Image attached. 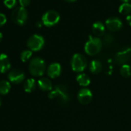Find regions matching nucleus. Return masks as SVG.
<instances>
[{"mask_svg": "<svg viewBox=\"0 0 131 131\" xmlns=\"http://www.w3.org/2000/svg\"><path fill=\"white\" fill-rule=\"evenodd\" d=\"M11 90L10 83L7 80H1L0 81V94L6 95Z\"/></svg>", "mask_w": 131, "mask_h": 131, "instance_id": "19", "label": "nucleus"}, {"mask_svg": "<svg viewBox=\"0 0 131 131\" xmlns=\"http://www.w3.org/2000/svg\"><path fill=\"white\" fill-rule=\"evenodd\" d=\"M126 22H127V23L129 24V26H131V15H130V14L128 15V16H126Z\"/></svg>", "mask_w": 131, "mask_h": 131, "instance_id": "27", "label": "nucleus"}, {"mask_svg": "<svg viewBox=\"0 0 131 131\" xmlns=\"http://www.w3.org/2000/svg\"><path fill=\"white\" fill-rule=\"evenodd\" d=\"M36 81L34 79L32 78H30V79H28L25 81L24 83V90L26 92V93H32L36 89Z\"/></svg>", "mask_w": 131, "mask_h": 131, "instance_id": "18", "label": "nucleus"}, {"mask_svg": "<svg viewBox=\"0 0 131 131\" xmlns=\"http://www.w3.org/2000/svg\"><path fill=\"white\" fill-rule=\"evenodd\" d=\"M119 73L124 78L129 77L131 76V67L128 64L123 65L119 70Z\"/></svg>", "mask_w": 131, "mask_h": 131, "instance_id": "20", "label": "nucleus"}, {"mask_svg": "<svg viewBox=\"0 0 131 131\" xmlns=\"http://www.w3.org/2000/svg\"><path fill=\"white\" fill-rule=\"evenodd\" d=\"M103 46L102 40L98 37H90V39L86 42L84 49L87 55L89 56H95L97 55Z\"/></svg>", "mask_w": 131, "mask_h": 131, "instance_id": "3", "label": "nucleus"}, {"mask_svg": "<svg viewBox=\"0 0 131 131\" xmlns=\"http://www.w3.org/2000/svg\"><path fill=\"white\" fill-rule=\"evenodd\" d=\"M44 44H45L44 38L38 34H34L31 36L27 41V46L29 47V50L34 52L41 50Z\"/></svg>", "mask_w": 131, "mask_h": 131, "instance_id": "7", "label": "nucleus"}, {"mask_svg": "<svg viewBox=\"0 0 131 131\" xmlns=\"http://www.w3.org/2000/svg\"><path fill=\"white\" fill-rule=\"evenodd\" d=\"M11 18H12V20L14 23L19 25V26H22L27 20L28 13L24 7H22V6L17 7L13 11Z\"/></svg>", "mask_w": 131, "mask_h": 131, "instance_id": "6", "label": "nucleus"}, {"mask_svg": "<svg viewBox=\"0 0 131 131\" xmlns=\"http://www.w3.org/2000/svg\"><path fill=\"white\" fill-rule=\"evenodd\" d=\"M106 26L110 31L116 32L122 28L123 23L117 17H110L106 20Z\"/></svg>", "mask_w": 131, "mask_h": 131, "instance_id": "11", "label": "nucleus"}, {"mask_svg": "<svg viewBox=\"0 0 131 131\" xmlns=\"http://www.w3.org/2000/svg\"><path fill=\"white\" fill-rule=\"evenodd\" d=\"M60 19L59 14L55 10H49L46 12L42 17V23L47 27H52L56 25Z\"/></svg>", "mask_w": 131, "mask_h": 131, "instance_id": "5", "label": "nucleus"}, {"mask_svg": "<svg viewBox=\"0 0 131 131\" xmlns=\"http://www.w3.org/2000/svg\"><path fill=\"white\" fill-rule=\"evenodd\" d=\"M113 41V37L110 33H106L103 36V39L102 40L103 44L106 46H110Z\"/></svg>", "mask_w": 131, "mask_h": 131, "instance_id": "23", "label": "nucleus"}, {"mask_svg": "<svg viewBox=\"0 0 131 131\" xmlns=\"http://www.w3.org/2000/svg\"><path fill=\"white\" fill-rule=\"evenodd\" d=\"M29 70L34 77H42L46 70L45 61L39 57L33 58L29 64Z\"/></svg>", "mask_w": 131, "mask_h": 131, "instance_id": "2", "label": "nucleus"}, {"mask_svg": "<svg viewBox=\"0 0 131 131\" xmlns=\"http://www.w3.org/2000/svg\"><path fill=\"white\" fill-rule=\"evenodd\" d=\"M61 72H62L61 66L58 62L51 63L47 68V75L52 79H55L59 77V75L61 74Z\"/></svg>", "mask_w": 131, "mask_h": 131, "instance_id": "12", "label": "nucleus"}, {"mask_svg": "<svg viewBox=\"0 0 131 131\" xmlns=\"http://www.w3.org/2000/svg\"><path fill=\"white\" fill-rule=\"evenodd\" d=\"M120 1H122L123 3H129V2L130 1V0H120Z\"/></svg>", "mask_w": 131, "mask_h": 131, "instance_id": "29", "label": "nucleus"}, {"mask_svg": "<svg viewBox=\"0 0 131 131\" xmlns=\"http://www.w3.org/2000/svg\"><path fill=\"white\" fill-rule=\"evenodd\" d=\"M92 31L94 35L97 37L104 36L105 34V26L101 22H96L92 26Z\"/></svg>", "mask_w": 131, "mask_h": 131, "instance_id": "14", "label": "nucleus"}, {"mask_svg": "<svg viewBox=\"0 0 131 131\" xmlns=\"http://www.w3.org/2000/svg\"><path fill=\"white\" fill-rule=\"evenodd\" d=\"M17 1L16 0H4V5L9 8V9H13L16 6Z\"/></svg>", "mask_w": 131, "mask_h": 131, "instance_id": "24", "label": "nucleus"}, {"mask_svg": "<svg viewBox=\"0 0 131 131\" xmlns=\"http://www.w3.org/2000/svg\"><path fill=\"white\" fill-rule=\"evenodd\" d=\"M87 66V61L85 56L82 54L76 53L73 56L71 59V67L74 72H83Z\"/></svg>", "mask_w": 131, "mask_h": 131, "instance_id": "4", "label": "nucleus"}, {"mask_svg": "<svg viewBox=\"0 0 131 131\" xmlns=\"http://www.w3.org/2000/svg\"><path fill=\"white\" fill-rule=\"evenodd\" d=\"M8 79L13 83L19 84V83H21L24 80V79H25V74L19 69H13V70H12L9 73V74H8Z\"/></svg>", "mask_w": 131, "mask_h": 131, "instance_id": "10", "label": "nucleus"}, {"mask_svg": "<svg viewBox=\"0 0 131 131\" xmlns=\"http://www.w3.org/2000/svg\"><path fill=\"white\" fill-rule=\"evenodd\" d=\"M77 81L81 86H88L90 83V77L85 74V73H80L77 77Z\"/></svg>", "mask_w": 131, "mask_h": 131, "instance_id": "16", "label": "nucleus"}, {"mask_svg": "<svg viewBox=\"0 0 131 131\" xmlns=\"http://www.w3.org/2000/svg\"><path fill=\"white\" fill-rule=\"evenodd\" d=\"M0 106H1V98H0Z\"/></svg>", "mask_w": 131, "mask_h": 131, "instance_id": "32", "label": "nucleus"}, {"mask_svg": "<svg viewBox=\"0 0 131 131\" xmlns=\"http://www.w3.org/2000/svg\"><path fill=\"white\" fill-rule=\"evenodd\" d=\"M66 1H67V2H70V3H73V2H75L76 0H66Z\"/></svg>", "mask_w": 131, "mask_h": 131, "instance_id": "31", "label": "nucleus"}, {"mask_svg": "<svg viewBox=\"0 0 131 131\" xmlns=\"http://www.w3.org/2000/svg\"><path fill=\"white\" fill-rule=\"evenodd\" d=\"M6 21H7L6 16L3 13H0V27L3 26V25H5L6 23Z\"/></svg>", "mask_w": 131, "mask_h": 131, "instance_id": "25", "label": "nucleus"}, {"mask_svg": "<svg viewBox=\"0 0 131 131\" xmlns=\"http://www.w3.org/2000/svg\"><path fill=\"white\" fill-rule=\"evenodd\" d=\"M42 22H37V23H36V26H38V27H41V26H42Z\"/></svg>", "mask_w": 131, "mask_h": 131, "instance_id": "28", "label": "nucleus"}, {"mask_svg": "<svg viewBox=\"0 0 131 131\" xmlns=\"http://www.w3.org/2000/svg\"><path fill=\"white\" fill-rule=\"evenodd\" d=\"M131 59V48L126 47L117 52L115 56L116 62L118 65H124L126 64Z\"/></svg>", "mask_w": 131, "mask_h": 131, "instance_id": "8", "label": "nucleus"}, {"mask_svg": "<svg viewBox=\"0 0 131 131\" xmlns=\"http://www.w3.org/2000/svg\"><path fill=\"white\" fill-rule=\"evenodd\" d=\"M11 63L7 55L4 53L0 54V73H5L10 70Z\"/></svg>", "mask_w": 131, "mask_h": 131, "instance_id": "13", "label": "nucleus"}, {"mask_svg": "<svg viewBox=\"0 0 131 131\" xmlns=\"http://www.w3.org/2000/svg\"><path fill=\"white\" fill-rule=\"evenodd\" d=\"M77 99L80 103H81L82 105H87L92 101L93 99L92 92L87 88H82L78 92Z\"/></svg>", "mask_w": 131, "mask_h": 131, "instance_id": "9", "label": "nucleus"}, {"mask_svg": "<svg viewBox=\"0 0 131 131\" xmlns=\"http://www.w3.org/2000/svg\"><path fill=\"white\" fill-rule=\"evenodd\" d=\"M48 96L51 100H56V102L61 106L67 105L70 100V95L68 89L63 84L56 86L54 89L49 92Z\"/></svg>", "mask_w": 131, "mask_h": 131, "instance_id": "1", "label": "nucleus"}, {"mask_svg": "<svg viewBox=\"0 0 131 131\" xmlns=\"http://www.w3.org/2000/svg\"><path fill=\"white\" fill-rule=\"evenodd\" d=\"M119 12L122 15H129V13H131V4L122 3L119 7Z\"/></svg>", "mask_w": 131, "mask_h": 131, "instance_id": "21", "label": "nucleus"}, {"mask_svg": "<svg viewBox=\"0 0 131 131\" xmlns=\"http://www.w3.org/2000/svg\"><path fill=\"white\" fill-rule=\"evenodd\" d=\"M19 4L21 5V6L25 8L26 6H28L30 4L31 0H19Z\"/></svg>", "mask_w": 131, "mask_h": 131, "instance_id": "26", "label": "nucleus"}, {"mask_svg": "<svg viewBox=\"0 0 131 131\" xmlns=\"http://www.w3.org/2000/svg\"><path fill=\"white\" fill-rule=\"evenodd\" d=\"M2 39H3V34H2L1 32H0V42L2 41Z\"/></svg>", "mask_w": 131, "mask_h": 131, "instance_id": "30", "label": "nucleus"}, {"mask_svg": "<svg viewBox=\"0 0 131 131\" xmlns=\"http://www.w3.org/2000/svg\"><path fill=\"white\" fill-rule=\"evenodd\" d=\"M102 64L98 60H93L90 64V71L92 73L97 74L102 70Z\"/></svg>", "mask_w": 131, "mask_h": 131, "instance_id": "17", "label": "nucleus"}, {"mask_svg": "<svg viewBox=\"0 0 131 131\" xmlns=\"http://www.w3.org/2000/svg\"><path fill=\"white\" fill-rule=\"evenodd\" d=\"M32 52L31 50H29V49L24 50L20 54V59L22 62H26L32 57Z\"/></svg>", "mask_w": 131, "mask_h": 131, "instance_id": "22", "label": "nucleus"}, {"mask_svg": "<svg viewBox=\"0 0 131 131\" xmlns=\"http://www.w3.org/2000/svg\"><path fill=\"white\" fill-rule=\"evenodd\" d=\"M38 86L42 91H49L52 89V84L48 78L42 77L38 80Z\"/></svg>", "mask_w": 131, "mask_h": 131, "instance_id": "15", "label": "nucleus"}]
</instances>
